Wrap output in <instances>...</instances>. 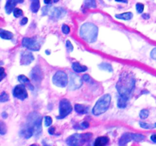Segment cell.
<instances>
[{"instance_id":"1","label":"cell","mask_w":156,"mask_h":146,"mask_svg":"<svg viewBox=\"0 0 156 146\" xmlns=\"http://www.w3.org/2000/svg\"><path fill=\"white\" fill-rule=\"evenodd\" d=\"M136 84L135 78L129 72H123L116 85V88L120 95L130 97L134 89Z\"/></svg>"},{"instance_id":"2","label":"cell","mask_w":156,"mask_h":146,"mask_svg":"<svg viewBox=\"0 0 156 146\" xmlns=\"http://www.w3.org/2000/svg\"><path fill=\"white\" fill-rule=\"evenodd\" d=\"M80 37L89 44H92L97 40L98 36V27L92 23L83 24L80 28Z\"/></svg>"},{"instance_id":"3","label":"cell","mask_w":156,"mask_h":146,"mask_svg":"<svg viewBox=\"0 0 156 146\" xmlns=\"http://www.w3.org/2000/svg\"><path fill=\"white\" fill-rule=\"evenodd\" d=\"M111 102V96L109 94L103 95L96 102L95 105L92 109V113L95 116H99L104 114L110 107Z\"/></svg>"},{"instance_id":"4","label":"cell","mask_w":156,"mask_h":146,"mask_svg":"<svg viewBox=\"0 0 156 146\" xmlns=\"http://www.w3.org/2000/svg\"><path fill=\"white\" fill-rule=\"evenodd\" d=\"M28 124L31 126L34 130L36 138H39L42 132V118L36 113H32L29 115Z\"/></svg>"},{"instance_id":"5","label":"cell","mask_w":156,"mask_h":146,"mask_svg":"<svg viewBox=\"0 0 156 146\" xmlns=\"http://www.w3.org/2000/svg\"><path fill=\"white\" fill-rule=\"evenodd\" d=\"M92 137L91 133H84V134H74L70 135L66 139V143L69 145H79L81 144L85 143Z\"/></svg>"},{"instance_id":"6","label":"cell","mask_w":156,"mask_h":146,"mask_svg":"<svg viewBox=\"0 0 156 146\" xmlns=\"http://www.w3.org/2000/svg\"><path fill=\"white\" fill-rule=\"evenodd\" d=\"M145 139V136L139 133H124L119 139L120 145H125L131 141H142Z\"/></svg>"},{"instance_id":"7","label":"cell","mask_w":156,"mask_h":146,"mask_svg":"<svg viewBox=\"0 0 156 146\" xmlns=\"http://www.w3.org/2000/svg\"><path fill=\"white\" fill-rule=\"evenodd\" d=\"M59 115L56 118L58 120H60V119H64L66 117L72 110V107L69 100L67 99H62L59 101Z\"/></svg>"},{"instance_id":"8","label":"cell","mask_w":156,"mask_h":146,"mask_svg":"<svg viewBox=\"0 0 156 146\" xmlns=\"http://www.w3.org/2000/svg\"><path fill=\"white\" fill-rule=\"evenodd\" d=\"M52 81L54 85L57 86L59 88H65L68 83L67 75L63 71H58L54 74Z\"/></svg>"},{"instance_id":"9","label":"cell","mask_w":156,"mask_h":146,"mask_svg":"<svg viewBox=\"0 0 156 146\" xmlns=\"http://www.w3.org/2000/svg\"><path fill=\"white\" fill-rule=\"evenodd\" d=\"M22 46L30 51H38L40 49V44L35 37H24L21 41Z\"/></svg>"},{"instance_id":"10","label":"cell","mask_w":156,"mask_h":146,"mask_svg":"<svg viewBox=\"0 0 156 146\" xmlns=\"http://www.w3.org/2000/svg\"><path fill=\"white\" fill-rule=\"evenodd\" d=\"M12 94L15 98L21 100H25L28 97V92H27L26 88L23 85H19L15 86L12 91Z\"/></svg>"},{"instance_id":"11","label":"cell","mask_w":156,"mask_h":146,"mask_svg":"<svg viewBox=\"0 0 156 146\" xmlns=\"http://www.w3.org/2000/svg\"><path fill=\"white\" fill-rule=\"evenodd\" d=\"M82 79H81L77 75L74 73L70 74L69 78V88L70 90H75L79 88L82 85Z\"/></svg>"},{"instance_id":"12","label":"cell","mask_w":156,"mask_h":146,"mask_svg":"<svg viewBox=\"0 0 156 146\" xmlns=\"http://www.w3.org/2000/svg\"><path fill=\"white\" fill-rule=\"evenodd\" d=\"M30 79L35 82H40L43 80L44 75L41 69L39 66H34L30 73Z\"/></svg>"},{"instance_id":"13","label":"cell","mask_w":156,"mask_h":146,"mask_svg":"<svg viewBox=\"0 0 156 146\" xmlns=\"http://www.w3.org/2000/svg\"><path fill=\"white\" fill-rule=\"evenodd\" d=\"M65 15H66V11L63 8H54V9L52 10L51 14H50V19L54 21H57L63 18Z\"/></svg>"},{"instance_id":"14","label":"cell","mask_w":156,"mask_h":146,"mask_svg":"<svg viewBox=\"0 0 156 146\" xmlns=\"http://www.w3.org/2000/svg\"><path fill=\"white\" fill-rule=\"evenodd\" d=\"M34 59V55L30 51H24L21 54V59H20V63L21 65H28L32 63Z\"/></svg>"},{"instance_id":"15","label":"cell","mask_w":156,"mask_h":146,"mask_svg":"<svg viewBox=\"0 0 156 146\" xmlns=\"http://www.w3.org/2000/svg\"><path fill=\"white\" fill-rule=\"evenodd\" d=\"M24 0H7V2L5 3V10L7 14H11L12 11H14L15 9V5L17 4L23 3Z\"/></svg>"},{"instance_id":"16","label":"cell","mask_w":156,"mask_h":146,"mask_svg":"<svg viewBox=\"0 0 156 146\" xmlns=\"http://www.w3.org/2000/svg\"><path fill=\"white\" fill-rule=\"evenodd\" d=\"M33 135H34V128L31 126L29 125V124H28V123L26 124L24 128H23L21 130V132H20V135L26 139H30V137L33 136Z\"/></svg>"},{"instance_id":"17","label":"cell","mask_w":156,"mask_h":146,"mask_svg":"<svg viewBox=\"0 0 156 146\" xmlns=\"http://www.w3.org/2000/svg\"><path fill=\"white\" fill-rule=\"evenodd\" d=\"M129 100V97L120 95L119 98L117 100V106L120 109H124L127 106V101Z\"/></svg>"},{"instance_id":"18","label":"cell","mask_w":156,"mask_h":146,"mask_svg":"<svg viewBox=\"0 0 156 146\" xmlns=\"http://www.w3.org/2000/svg\"><path fill=\"white\" fill-rule=\"evenodd\" d=\"M133 14L132 12H124L121 14H116L115 15V18L117 19H120V20H124V21H130L133 18Z\"/></svg>"},{"instance_id":"19","label":"cell","mask_w":156,"mask_h":146,"mask_svg":"<svg viewBox=\"0 0 156 146\" xmlns=\"http://www.w3.org/2000/svg\"><path fill=\"white\" fill-rule=\"evenodd\" d=\"M74 108L75 112L79 114H88V112H89V107L85 105L80 104H75Z\"/></svg>"},{"instance_id":"20","label":"cell","mask_w":156,"mask_h":146,"mask_svg":"<svg viewBox=\"0 0 156 146\" xmlns=\"http://www.w3.org/2000/svg\"><path fill=\"white\" fill-rule=\"evenodd\" d=\"M109 142V139L107 137L100 136L95 139L94 145L95 146H104L107 145Z\"/></svg>"},{"instance_id":"21","label":"cell","mask_w":156,"mask_h":146,"mask_svg":"<svg viewBox=\"0 0 156 146\" xmlns=\"http://www.w3.org/2000/svg\"><path fill=\"white\" fill-rule=\"evenodd\" d=\"M72 69H73V71H75V72H78V73H79V72H84L88 69V68L86 66L82 65L79 63H72Z\"/></svg>"},{"instance_id":"22","label":"cell","mask_w":156,"mask_h":146,"mask_svg":"<svg viewBox=\"0 0 156 146\" xmlns=\"http://www.w3.org/2000/svg\"><path fill=\"white\" fill-rule=\"evenodd\" d=\"M13 34L10 31H8V30H5L3 29H1L0 30V37H2L3 39L5 40H11L13 38Z\"/></svg>"},{"instance_id":"23","label":"cell","mask_w":156,"mask_h":146,"mask_svg":"<svg viewBox=\"0 0 156 146\" xmlns=\"http://www.w3.org/2000/svg\"><path fill=\"white\" fill-rule=\"evenodd\" d=\"M98 67H99L100 69L104 70V71H107V72H113V67H112V65L110 63H101L100 64H99Z\"/></svg>"},{"instance_id":"24","label":"cell","mask_w":156,"mask_h":146,"mask_svg":"<svg viewBox=\"0 0 156 146\" xmlns=\"http://www.w3.org/2000/svg\"><path fill=\"white\" fill-rule=\"evenodd\" d=\"M9 100V96L7 93L5 92V91H3V92L1 93V95H0V102H6Z\"/></svg>"},{"instance_id":"25","label":"cell","mask_w":156,"mask_h":146,"mask_svg":"<svg viewBox=\"0 0 156 146\" xmlns=\"http://www.w3.org/2000/svg\"><path fill=\"white\" fill-rule=\"evenodd\" d=\"M149 116V111L146 109L142 110L139 113V117L142 120H145V119L148 118V116Z\"/></svg>"},{"instance_id":"26","label":"cell","mask_w":156,"mask_h":146,"mask_svg":"<svg viewBox=\"0 0 156 146\" xmlns=\"http://www.w3.org/2000/svg\"><path fill=\"white\" fill-rule=\"evenodd\" d=\"M85 5L86 8H96L95 0H85Z\"/></svg>"},{"instance_id":"27","label":"cell","mask_w":156,"mask_h":146,"mask_svg":"<svg viewBox=\"0 0 156 146\" xmlns=\"http://www.w3.org/2000/svg\"><path fill=\"white\" fill-rule=\"evenodd\" d=\"M13 15H14L15 18H20L23 15V11L21 9H15L14 11H13Z\"/></svg>"},{"instance_id":"28","label":"cell","mask_w":156,"mask_h":146,"mask_svg":"<svg viewBox=\"0 0 156 146\" xmlns=\"http://www.w3.org/2000/svg\"><path fill=\"white\" fill-rule=\"evenodd\" d=\"M18 79H19V81L22 84L29 83V82H30V79H28L25 75H20L18 77Z\"/></svg>"},{"instance_id":"29","label":"cell","mask_w":156,"mask_h":146,"mask_svg":"<svg viewBox=\"0 0 156 146\" xmlns=\"http://www.w3.org/2000/svg\"><path fill=\"white\" fill-rule=\"evenodd\" d=\"M136 11H137L138 13H142L143 11H144V5L142 3H138L136 5Z\"/></svg>"},{"instance_id":"30","label":"cell","mask_w":156,"mask_h":146,"mask_svg":"<svg viewBox=\"0 0 156 146\" xmlns=\"http://www.w3.org/2000/svg\"><path fill=\"white\" fill-rule=\"evenodd\" d=\"M139 126H141V128L142 129H153V126L150 125V124H148V123H143V122H140Z\"/></svg>"},{"instance_id":"31","label":"cell","mask_w":156,"mask_h":146,"mask_svg":"<svg viewBox=\"0 0 156 146\" xmlns=\"http://www.w3.org/2000/svg\"><path fill=\"white\" fill-rule=\"evenodd\" d=\"M5 132H6V126L4 124L3 122H1L0 123V134L3 135L5 134Z\"/></svg>"},{"instance_id":"32","label":"cell","mask_w":156,"mask_h":146,"mask_svg":"<svg viewBox=\"0 0 156 146\" xmlns=\"http://www.w3.org/2000/svg\"><path fill=\"white\" fill-rule=\"evenodd\" d=\"M65 46H66V49H67L68 52H72L73 51V45L72 44V43L69 41V40H66L65 42Z\"/></svg>"},{"instance_id":"33","label":"cell","mask_w":156,"mask_h":146,"mask_svg":"<svg viewBox=\"0 0 156 146\" xmlns=\"http://www.w3.org/2000/svg\"><path fill=\"white\" fill-rule=\"evenodd\" d=\"M44 123L45 126H46L47 127H49V126H51L52 123H53V120H52V118L50 116H46V117H45Z\"/></svg>"},{"instance_id":"34","label":"cell","mask_w":156,"mask_h":146,"mask_svg":"<svg viewBox=\"0 0 156 146\" xmlns=\"http://www.w3.org/2000/svg\"><path fill=\"white\" fill-rule=\"evenodd\" d=\"M62 32L65 34H69L70 32V28L67 24H63L62 26Z\"/></svg>"},{"instance_id":"35","label":"cell","mask_w":156,"mask_h":146,"mask_svg":"<svg viewBox=\"0 0 156 146\" xmlns=\"http://www.w3.org/2000/svg\"><path fill=\"white\" fill-rule=\"evenodd\" d=\"M50 9V5H46V6H44L42 8V16H45V15H47L48 14V12H49V10Z\"/></svg>"},{"instance_id":"36","label":"cell","mask_w":156,"mask_h":146,"mask_svg":"<svg viewBox=\"0 0 156 146\" xmlns=\"http://www.w3.org/2000/svg\"><path fill=\"white\" fill-rule=\"evenodd\" d=\"M80 127H81V129H88V128L89 127V122H87V121H83V122L81 123Z\"/></svg>"},{"instance_id":"37","label":"cell","mask_w":156,"mask_h":146,"mask_svg":"<svg viewBox=\"0 0 156 146\" xmlns=\"http://www.w3.org/2000/svg\"><path fill=\"white\" fill-rule=\"evenodd\" d=\"M82 80H83L84 81H85V82H89V81L91 80V79L89 75L85 74V75H84L83 76H82Z\"/></svg>"},{"instance_id":"38","label":"cell","mask_w":156,"mask_h":146,"mask_svg":"<svg viewBox=\"0 0 156 146\" xmlns=\"http://www.w3.org/2000/svg\"><path fill=\"white\" fill-rule=\"evenodd\" d=\"M150 56H151V58H152L153 59L156 60V47L155 48H154L151 51V53H150Z\"/></svg>"},{"instance_id":"39","label":"cell","mask_w":156,"mask_h":146,"mask_svg":"<svg viewBox=\"0 0 156 146\" xmlns=\"http://www.w3.org/2000/svg\"><path fill=\"white\" fill-rule=\"evenodd\" d=\"M28 18L24 17V18H23L21 19V21H20V24H21V25H25L26 24L28 23Z\"/></svg>"},{"instance_id":"40","label":"cell","mask_w":156,"mask_h":146,"mask_svg":"<svg viewBox=\"0 0 156 146\" xmlns=\"http://www.w3.org/2000/svg\"><path fill=\"white\" fill-rule=\"evenodd\" d=\"M54 132H55V127L54 126H52V127H50L49 129H48V132H49V134L50 135H54Z\"/></svg>"},{"instance_id":"41","label":"cell","mask_w":156,"mask_h":146,"mask_svg":"<svg viewBox=\"0 0 156 146\" xmlns=\"http://www.w3.org/2000/svg\"><path fill=\"white\" fill-rule=\"evenodd\" d=\"M150 139H151V141H153L154 143H156V134L151 135V137H150Z\"/></svg>"},{"instance_id":"42","label":"cell","mask_w":156,"mask_h":146,"mask_svg":"<svg viewBox=\"0 0 156 146\" xmlns=\"http://www.w3.org/2000/svg\"><path fill=\"white\" fill-rule=\"evenodd\" d=\"M1 75H2L1 80H3V79L5 77V72H4V69H3V67H1Z\"/></svg>"},{"instance_id":"43","label":"cell","mask_w":156,"mask_h":146,"mask_svg":"<svg viewBox=\"0 0 156 146\" xmlns=\"http://www.w3.org/2000/svg\"><path fill=\"white\" fill-rule=\"evenodd\" d=\"M142 18L144 19H149L150 18V15L149 14H143L142 15Z\"/></svg>"},{"instance_id":"44","label":"cell","mask_w":156,"mask_h":146,"mask_svg":"<svg viewBox=\"0 0 156 146\" xmlns=\"http://www.w3.org/2000/svg\"><path fill=\"white\" fill-rule=\"evenodd\" d=\"M117 3H128V0H115Z\"/></svg>"},{"instance_id":"45","label":"cell","mask_w":156,"mask_h":146,"mask_svg":"<svg viewBox=\"0 0 156 146\" xmlns=\"http://www.w3.org/2000/svg\"><path fill=\"white\" fill-rule=\"evenodd\" d=\"M2 116H3V118L5 119V118H7V116H8V114L5 113V112H3V114H2Z\"/></svg>"},{"instance_id":"46","label":"cell","mask_w":156,"mask_h":146,"mask_svg":"<svg viewBox=\"0 0 156 146\" xmlns=\"http://www.w3.org/2000/svg\"><path fill=\"white\" fill-rule=\"evenodd\" d=\"M44 2L45 4H47V5H50V4L51 3V0H44Z\"/></svg>"},{"instance_id":"47","label":"cell","mask_w":156,"mask_h":146,"mask_svg":"<svg viewBox=\"0 0 156 146\" xmlns=\"http://www.w3.org/2000/svg\"><path fill=\"white\" fill-rule=\"evenodd\" d=\"M39 0H31V3H39Z\"/></svg>"},{"instance_id":"48","label":"cell","mask_w":156,"mask_h":146,"mask_svg":"<svg viewBox=\"0 0 156 146\" xmlns=\"http://www.w3.org/2000/svg\"><path fill=\"white\" fill-rule=\"evenodd\" d=\"M46 54H48V55H49V54H50V51H48V50H46Z\"/></svg>"},{"instance_id":"49","label":"cell","mask_w":156,"mask_h":146,"mask_svg":"<svg viewBox=\"0 0 156 146\" xmlns=\"http://www.w3.org/2000/svg\"><path fill=\"white\" fill-rule=\"evenodd\" d=\"M59 0H54V3H57V2H58Z\"/></svg>"},{"instance_id":"50","label":"cell","mask_w":156,"mask_h":146,"mask_svg":"<svg viewBox=\"0 0 156 146\" xmlns=\"http://www.w3.org/2000/svg\"><path fill=\"white\" fill-rule=\"evenodd\" d=\"M155 127H156V123H155Z\"/></svg>"}]
</instances>
